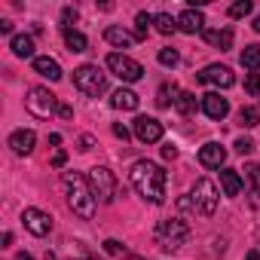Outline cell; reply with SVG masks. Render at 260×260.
<instances>
[{"label": "cell", "instance_id": "1", "mask_svg": "<svg viewBox=\"0 0 260 260\" xmlns=\"http://www.w3.org/2000/svg\"><path fill=\"white\" fill-rule=\"evenodd\" d=\"M128 181L138 190L141 199L153 202V205H162L166 202V184H169V175L162 172V166L150 162V159H138L128 172Z\"/></svg>", "mask_w": 260, "mask_h": 260}, {"label": "cell", "instance_id": "2", "mask_svg": "<svg viewBox=\"0 0 260 260\" xmlns=\"http://www.w3.org/2000/svg\"><path fill=\"white\" fill-rule=\"evenodd\" d=\"M61 184L68 190V205L74 214H80L83 220H92L95 217V193L89 187V178L77 175V172H64L61 175Z\"/></svg>", "mask_w": 260, "mask_h": 260}, {"label": "cell", "instance_id": "3", "mask_svg": "<svg viewBox=\"0 0 260 260\" xmlns=\"http://www.w3.org/2000/svg\"><path fill=\"white\" fill-rule=\"evenodd\" d=\"M187 239H190V226H187V220H181V217L159 220V226H156V242H159V248H166V251H178L181 245H187Z\"/></svg>", "mask_w": 260, "mask_h": 260}, {"label": "cell", "instance_id": "4", "mask_svg": "<svg viewBox=\"0 0 260 260\" xmlns=\"http://www.w3.org/2000/svg\"><path fill=\"white\" fill-rule=\"evenodd\" d=\"M74 86H77L83 95L98 98V95L107 89V74H101L98 64H80V68L74 71Z\"/></svg>", "mask_w": 260, "mask_h": 260}, {"label": "cell", "instance_id": "5", "mask_svg": "<svg viewBox=\"0 0 260 260\" xmlns=\"http://www.w3.org/2000/svg\"><path fill=\"white\" fill-rule=\"evenodd\" d=\"M25 107H28V113H34L37 119H49L52 113H58V98L49 92V89H43V86H34V89H28V98H25Z\"/></svg>", "mask_w": 260, "mask_h": 260}, {"label": "cell", "instance_id": "6", "mask_svg": "<svg viewBox=\"0 0 260 260\" xmlns=\"http://www.w3.org/2000/svg\"><path fill=\"white\" fill-rule=\"evenodd\" d=\"M190 199H193V208H196L199 214L211 217V214L217 211V187H214V181L199 178V181L193 184V190H190Z\"/></svg>", "mask_w": 260, "mask_h": 260}, {"label": "cell", "instance_id": "7", "mask_svg": "<svg viewBox=\"0 0 260 260\" xmlns=\"http://www.w3.org/2000/svg\"><path fill=\"white\" fill-rule=\"evenodd\" d=\"M89 187H92L95 199H101V202H113L116 199V178H113V172L107 166L89 169Z\"/></svg>", "mask_w": 260, "mask_h": 260}, {"label": "cell", "instance_id": "8", "mask_svg": "<svg viewBox=\"0 0 260 260\" xmlns=\"http://www.w3.org/2000/svg\"><path fill=\"white\" fill-rule=\"evenodd\" d=\"M107 68H110V74H116L122 83H138V80L144 77V68H141L135 58L122 55V52H110V55H107Z\"/></svg>", "mask_w": 260, "mask_h": 260}, {"label": "cell", "instance_id": "9", "mask_svg": "<svg viewBox=\"0 0 260 260\" xmlns=\"http://www.w3.org/2000/svg\"><path fill=\"white\" fill-rule=\"evenodd\" d=\"M199 83H208V86H220V89H230L236 83V74L226 68V64H208L196 74Z\"/></svg>", "mask_w": 260, "mask_h": 260}, {"label": "cell", "instance_id": "10", "mask_svg": "<svg viewBox=\"0 0 260 260\" xmlns=\"http://www.w3.org/2000/svg\"><path fill=\"white\" fill-rule=\"evenodd\" d=\"M22 223H25V230L34 233V236H49V233H52V217H49L46 211H40V208H25V211H22Z\"/></svg>", "mask_w": 260, "mask_h": 260}, {"label": "cell", "instance_id": "11", "mask_svg": "<svg viewBox=\"0 0 260 260\" xmlns=\"http://www.w3.org/2000/svg\"><path fill=\"white\" fill-rule=\"evenodd\" d=\"M135 138L141 144H156L162 141V122L153 119V116H138L135 119Z\"/></svg>", "mask_w": 260, "mask_h": 260}, {"label": "cell", "instance_id": "12", "mask_svg": "<svg viewBox=\"0 0 260 260\" xmlns=\"http://www.w3.org/2000/svg\"><path fill=\"white\" fill-rule=\"evenodd\" d=\"M202 110H205L208 119H223L230 113V101L220 92H205L202 95Z\"/></svg>", "mask_w": 260, "mask_h": 260}, {"label": "cell", "instance_id": "13", "mask_svg": "<svg viewBox=\"0 0 260 260\" xmlns=\"http://www.w3.org/2000/svg\"><path fill=\"white\" fill-rule=\"evenodd\" d=\"M34 144H37V135L31 132V128H16V132L10 135V147H13V153H19V156L34 153Z\"/></svg>", "mask_w": 260, "mask_h": 260}, {"label": "cell", "instance_id": "14", "mask_svg": "<svg viewBox=\"0 0 260 260\" xmlns=\"http://www.w3.org/2000/svg\"><path fill=\"white\" fill-rule=\"evenodd\" d=\"M223 159H226V150H223L217 141H211V144H205V147L199 150V166H202V169H220Z\"/></svg>", "mask_w": 260, "mask_h": 260}, {"label": "cell", "instance_id": "15", "mask_svg": "<svg viewBox=\"0 0 260 260\" xmlns=\"http://www.w3.org/2000/svg\"><path fill=\"white\" fill-rule=\"evenodd\" d=\"M178 31H184V34H199V31H205V16H202L199 10H184V13L178 16Z\"/></svg>", "mask_w": 260, "mask_h": 260}, {"label": "cell", "instance_id": "16", "mask_svg": "<svg viewBox=\"0 0 260 260\" xmlns=\"http://www.w3.org/2000/svg\"><path fill=\"white\" fill-rule=\"evenodd\" d=\"M34 71L40 74V77H46V80H61V68H58V61L55 58H49V55H37L34 58Z\"/></svg>", "mask_w": 260, "mask_h": 260}, {"label": "cell", "instance_id": "17", "mask_svg": "<svg viewBox=\"0 0 260 260\" xmlns=\"http://www.w3.org/2000/svg\"><path fill=\"white\" fill-rule=\"evenodd\" d=\"M110 104H113L116 110H138L141 98H138L132 89H116V92H113V98H110Z\"/></svg>", "mask_w": 260, "mask_h": 260}, {"label": "cell", "instance_id": "18", "mask_svg": "<svg viewBox=\"0 0 260 260\" xmlns=\"http://www.w3.org/2000/svg\"><path fill=\"white\" fill-rule=\"evenodd\" d=\"M220 187H223L226 196H239V193H242V178H239V172H236V169H223V172H220Z\"/></svg>", "mask_w": 260, "mask_h": 260}, {"label": "cell", "instance_id": "19", "mask_svg": "<svg viewBox=\"0 0 260 260\" xmlns=\"http://www.w3.org/2000/svg\"><path fill=\"white\" fill-rule=\"evenodd\" d=\"M104 40H107V43H113V46H119V49H125V46H132V43H135V34H128V31H122V28L110 25V28L104 31Z\"/></svg>", "mask_w": 260, "mask_h": 260}, {"label": "cell", "instance_id": "20", "mask_svg": "<svg viewBox=\"0 0 260 260\" xmlns=\"http://www.w3.org/2000/svg\"><path fill=\"white\" fill-rule=\"evenodd\" d=\"M61 34H64V43H68V49H71V52H86V46H89V43H86V37H83L77 28L64 25V31H61Z\"/></svg>", "mask_w": 260, "mask_h": 260}, {"label": "cell", "instance_id": "21", "mask_svg": "<svg viewBox=\"0 0 260 260\" xmlns=\"http://www.w3.org/2000/svg\"><path fill=\"white\" fill-rule=\"evenodd\" d=\"M205 34V40L211 43V46H217V49H230L233 46V28H223V31H202Z\"/></svg>", "mask_w": 260, "mask_h": 260}, {"label": "cell", "instance_id": "22", "mask_svg": "<svg viewBox=\"0 0 260 260\" xmlns=\"http://www.w3.org/2000/svg\"><path fill=\"white\" fill-rule=\"evenodd\" d=\"M10 49H13L19 58H31V55H34V40H31L28 34H19V37H13Z\"/></svg>", "mask_w": 260, "mask_h": 260}, {"label": "cell", "instance_id": "23", "mask_svg": "<svg viewBox=\"0 0 260 260\" xmlns=\"http://www.w3.org/2000/svg\"><path fill=\"white\" fill-rule=\"evenodd\" d=\"M239 125H242V128H254V125H260V107H254V104L242 107V110H239Z\"/></svg>", "mask_w": 260, "mask_h": 260}, {"label": "cell", "instance_id": "24", "mask_svg": "<svg viewBox=\"0 0 260 260\" xmlns=\"http://www.w3.org/2000/svg\"><path fill=\"white\" fill-rule=\"evenodd\" d=\"M242 68H248L251 74H254V71L260 68V46H257V43H254V46H245V49H242Z\"/></svg>", "mask_w": 260, "mask_h": 260}, {"label": "cell", "instance_id": "25", "mask_svg": "<svg viewBox=\"0 0 260 260\" xmlns=\"http://www.w3.org/2000/svg\"><path fill=\"white\" fill-rule=\"evenodd\" d=\"M153 25H156V31H159V34H166V37L178 31V19H172L169 13H159V16H153Z\"/></svg>", "mask_w": 260, "mask_h": 260}, {"label": "cell", "instance_id": "26", "mask_svg": "<svg viewBox=\"0 0 260 260\" xmlns=\"http://www.w3.org/2000/svg\"><path fill=\"white\" fill-rule=\"evenodd\" d=\"M150 25H153V16L150 13H138L135 16V40H147Z\"/></svg>", "mask_w": 260, "mask_h": 260}, {"label": "cell", "instance_id": "27", "mask_svg": "<svg viewBox=\"0 0 260 260\" xmlns=\"http://www.w3.org/2000/svg\"><path fill=\"white\" fill-rule=\"evenodd\" d=\"M175 107H178V113L190 116V113L196 110V95H193V92H178V98H175Z\"/></svg>", "mask_w": 260, "mask_h": 260}, {"label": "cell", "instance_id": "28", "mask_svg": "<svg viewBox=\"0 0 260 260\" xmlns=\"http://www.w3.org/2000/svg\"><path fill=\"white\" fill-rule=\"evenodd\" d=\"M104 251H107V254H113V257H122V260H141V257H135L132 251H125L116 239H107V242H104Z\"/></svg>", "mask_w": 260, "mask_h": 260}, {"label": "cell", "instance_id": "29", "mask_svg": "<svg viewBox=\"0 0 260 260\" xmlns=\"http://www.w3.org/2000/svg\"><path fill=\"white\" fill-rule=\"evenodd\" d=\"M159 64L162 68H178V61H181V55H178V49H172V46H166V49H159Z\"/></svg>", "mask_w": 260, "mask_h": 260}, {"label": "cell", "instance_id": "30", "mask_svg": "<svg viewBox=\"0 0 260 260\" xmlns=\"http://www.w3.org/2000/svg\"><path fill=\"white\" fill-rule=\"evenodd\" d=\"M251 13V0H236V4L230 7V19H242Z\"/></svg>", "mask_w": 260, "mask_h": 260}, {"label": "cell", "instance_id": "31", "mask_svg": "<svg viewBox=\"0 0 260 260\" xmlns=\"http://www.w3.org/2000/svg\"><path fill=\"white\" fill-rule=\"evenodd\" d=\"M245 89H248V95H260V74H248L245 77Z\"/></svg>", "mask_w": 260, "mask_h": 260}, {"label": "cell", "instance_id": "32", "mask_svg": "<svg viewBox=\"0 0 260 260\" xmlns=\"http://www.w3.org/2000/svg\"><path fill=\"white\" fill-rule=\"evenodd\" d=\"M245 172H248V181H251V187H254V193L260 196V166H248Z\"/></svg>", "mask_w": 260, "mask_h": 260}, {"label": "cell", "instance_id": "33", "mask_svg": "<svg viewBox=\"0 0 260 260\" xmlns=\"http://www.w3.org/2000/svg\"><path fill=\"white\" fill-rule=\"evenodd\" d=\"M169 95H178V89H175V86H162V89H159L156 104H159V107H169Z\"/></svg>", "mask_w": 260, "mask_h": 260}, {"label": "cell", "instance_id": "34", "mask_svg": "<svg viewBox=\"0 0 260 260\" xmlns=\"http://www.w3.org/2000/svg\"><path fill=\"white\" fill-rule=\"evenodd\" d=\"M113 135H116V138H119V141H122V144H125V141H128V138H132V132H128V128H125V125H122V122H113Z\"/></svg>", "mask_w": 260, "mask_h": 260}, {"label": "cell", "instance_id": "35", "mask_svg": "<svg viewBox=\"0 0 260 260\" xmlns=\"http://www.w3.org/2000/svg\"><path fill=\"white\" fill-rule=\"evenodd\" d=\"M236 150H239L242 156H248V153L254 150V141H251V138H239V141H236Z\"/></svg>", "mask_w": 260, "mask_h": 260}, {"label": "cell", "instance_id": "36", "mask_svg": "<svg viewBox=\"0 0 260 260\" xmlns=\"http://www.w3.org/2000/svg\"><path fill=\"white\" fill-rule=\"evenodd\" d=\"M92 147H95V138H92V135H80V150L86 153V150H92Z\"/></svg>", "mask_w": 260, "mask_h": 260}, {"label": "cell", "instance_id": "37", "mask_svg": "<svg viewBox=\"0 0 260 260\" xmlns=\"http://www.w3.org/2000/svg\"><path fill=\"white\" fill-rule=\"evenodd\" d=\"M175 156H178V147L175 144H166L162 147V159H175Z\"/></svg>", "mask_w": 260, "mask_h": 260}, {"label": "cell", "instance_id": "38", "mask_svg": "<svg viewBox=\"0 0 260 260\" xmlns=\"http://www.w3.org/2000/svg\"><path fill=\"white\" fill-rule=\"evenodd\" d=\"M64 162H68V153H64V150H58V153L52 156V166H55V169H61Z\"/></svg>", "mask_w": 260, "mask_h": 260}, {"label": "cell", "instance_id": "39", "mask_svg": "<svg viewBox=\"0 0 260 260\" xmlns=\"http://www.w3.org/2000/svg\"><path fill=\"white\" fill-rule=\"evenodd\" d=\"M58 116H61V119H71V116H74V110H71L68 104H61V107H58Z\"/></svg>", "mask_w": 260, "mask_h": 260}, {"label": "cell", "instance_id": "40", "mask_svg": "<svg viewBox=\"0 0 260 260\" xmlns=\"http://www.w3.org/2000/svg\"><path fill=\"white\" fill-rule=\"evenodd\" d=\"M64 22H77V10L68 7V10H64Z\"/></svg>", "mask_w": 260, "mask_h": 260}, {"label": "cell", "instance_id": "41", "mask_svg": "<svg viewBox=\"0 0 260 260\" xmlns=\"http://www.w3.org/2000/svg\"><path fill=\"white\" fill-rule=\"evenodd\" d=\"M10 31H13V22L4 19V22H0V34H10Z\"/></svg>", "mask_w": 260, "mask_h": 260}, {"label": "cell", "instance_id": "42", "mask_svg": "<svg viewBox=\"0 0 260 260\" xmlns=\"http://www.w3.org/2000/svg\"><path fill=\"white\" fill-rule=\"evenodd\" d=\"M245 260H260V254H257V251H248V254H245Z\"/></svg>", "mask_w": 260, "mask_h": 260}, {"label": "cell", "instance_id": "43", "mask_svg": "<svg viewBox=\"0 0 260 260\" xmlns=\"http://www.w3.org/2000/svg\"><path fill=\"white\" fill-rule=\"evenodd\" d=\"M254 31H257V34H260V16H257V19H254Z\"/></svg>", "mask_w": 260, "mask_h": 260}, {"label": "cell", "instance_id": "44", "mask_svg": "<svg viewBox=\"0 0 260 260\" xmlns=\"http://www.w3.org/2000/svg\"><path fill=\"white\" fill-rule=\"evenodd\" d=\"M19 260H34V257L31 254H19Z\"/></svg>", "mask_w": 260, "mask_h": 260}]
</instances>
